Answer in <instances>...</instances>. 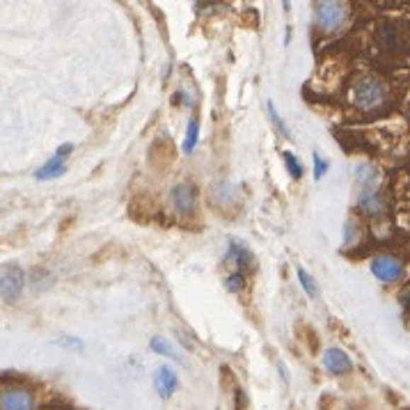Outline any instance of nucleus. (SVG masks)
<instances>
[{"instance_id":"f257e3e1","label":"nucleus","mask_w":410,"mask_h":410,"mask_svg":"<svg viewBox=\"0 0 410 410\" xmlns=\"http://www.w3.org/2000/svg\"><path fill=\"white\" fill-rule=\"evenodd\" d=\"M385 99V87L374 76L360 78L353 87V101L360 110H374Z\"/></svg>"},{"instance_id":"f03ea898","label":"nucleus","mask_w":410,"mask_h":410,"mask_svg":"<svg viewBox=\"0 0 410 410\" xmlns=\"http://www.w3.org/2000/svg\"><path fill=\"white\" fill-rule=\"evenodd\" d=\"M314 9H317V23L324 33H335L346 21L344 3H317Z\"/></svg>"},{"instance_id":"7ed1b4c3","label":"nucleus","mask_w":410,"mask_h":410,"mask_svg":"<svg viewBox=\"0 0 410 410\" xmlns=\"http://www.w3.org/2000/svg\"><path fill=\"white\" fill-rule=\"evenodd\" d=\"M23 282H25V275L18 266H9L7 271H3L0 273V298L5 300L18 298V294L23 291Z\"/></svg>"},{"instance_id":"20e7f679","label":"nucleus","mask_w":410,"mask_h":410,"mask_svg":"<svg viewBox=\"0 0 410 410\" xmlns=\"http://www.w3.org/2000/svg\"><path fill=\"white\" fill-rule=\"evenodd\" d=\"M0 410H33V394L23 387H7L0 392Z\"/></svg>"},{"instance_id":"39448f33","label":"nucleus","mask_w":410,"mask_h":410,"mask_svg":"<svg viewBox=\"0 0 410 410\" xmlns=\"http://www.w3.org/2000/svg\"><path fill=\"white\" fill-rule=\"evenodd\" d=\"M372 273L380 282H397L402 275V263L389 255H378L372 259Z\"/></svg>"},{"instance_id":"423d86ee","label":"nucleus","mask_w":410,"mask_h":410,"mask_svg":"<svg viewBox=\"0 0 410 410\" xmlns=\"http://www.w3.org/2000/svg\"><path fill=\"white\" fill-rule=\"evenodd\" d=\"M172 204L181 216H188L195 211V188L190 183H177L172 188Z\"/></svg>"},{"instance_id":"0eeeda50","label":"nucleus","mask_w":410,"mask_h":410,"mask_svg":"<svg viewBox=\"0 0 410 410\" xmlns=\"http://www.w3.org/2000/svg\"><path fill=\"white\" fill-rule=\"evenodd\" d=\"M177 374L172 372L170 367H159L156 369V376H154V387L159 392L161 399H170L174 392H177Z\"/></svg>"},{"instance_id":"6e6552de","label":"nucleus","mask_w":410,"mask_h":410,"mask_svg":"<svg viewBox=\"0 0 410 410\" xmlns=\"http://www.w3.org/2000/svg\"><path fill=\"white\" fill-rule=\"evenodd\" d=\"M324 367L330 374L341 376V374H348L353 365H351V358L344 353V351L335 346V348H328L324 353Z\"/></svg>"},{"instance_id":"1a4fd4ad","label":"nucleus","mask_w":410,"mask_h":410,"mask_svg":"<svg viewBox=\"0 0 410 410\" xmlns=\"http://www.w3.org/2000/svg\"><path fill=\"white\" fill-rule=\"evenodd\" d=\"M227 259L229 263H234L239 271H248L255 266V257H252V252L246 248V246H241L239 241H232V246H229V252H227Z\"/></svg>"},{"instance_id":"9d476101","label":"nucleus","mask_w":410,"mask_h":410,"mask_svg":"<svg viewBox=\"0 0 410 410\" xmlns=\"http://www.w3.org/2000/svg\"><path fill=\"white\" fill-rule=\"evenodd\" d=\"M355 177H358L360 195H363V193H374L376 183H378V179H376L378 174H376V170L372 168V165H367V163L358 165V170H355Z\"/></svg>"},{"instance_id":"9b49d317","label":"nucleus","mask_w":410,"mask_h":410,"mask_svg":"<svg viewBox=\"0 0 410 410\" xmlns=\"http://www.w3.org/2000/svg\"><path fill=\"white\" fill-rule=\"evenodd\" d=\"M64 172V159H60V156H55V159L46 161L42 168H39L35 172V179L44 181V179H53V177H60V174Z\"/></svg>"},{"instance_id":"f8f14e48","label":"nucleus","mask_w":410,"mask_h":410,"mask_svg":"<svg viewBox=\"0 0 410 410\" xmlns=\"http://www.w3.org/2000/svg\"><path fill=\"white\" fill-rule=\"evenodd\" d=\"M296 275H298V282H300V287H302V291L309 296V298H317L319 296V287H317V282H314V278L309 275V273L302 268V266H298L296 268Z\"/></svg>"},{"instance_id":"ddd939ff","label":"nucleus","mask_w":410,"mask_h":410,"mask_svg":"<svg viewBox=\"0 0 410 410\" xmlns=\"http://www.w3.org/2000/svg\"><path fill=\"white\" fill-rule=\"evenodd\" d=\"M198 138H200V124H198V120H190L188 129H186V138H183V152L190 154L195 147H198Z\"/></svg>"},{"instance_id":"4468645a","label":"nucleus","mask_w":410,"mask_h":410,"mask_svg":"<svg viewBox=\"0 0 410 410\" xmlns=\"http://www.w3.org/2000/svg\"><path fill=\"white\" fill-rule=\"evenodd\" d=\"M358 202H360V209H365L367 213H378L383 209V204H380V198L376 193H363Z\"/></svg>"},{"instance_id":"2eb2a0df","label":"nucleus","mask_w":410,"mask_h":410,"mask_svg":"<svg viewBox=\"0 0 410 410\" xmlns=\"http://www.w3.org/2000/svg\"><path fill=\"white\" fill-rule=\"evenodd\" d=\"M152 351L154 353H161V355H165V358H174V360H179V355L174 353V348H172V344L165 337H154L152 339Z\"/></svg>"},{"instance_id":"dca6fc26","label":"nucleus","mask_w":410,"mask_h":410,"mask_svg":"<svg viewBox=\"0 0 410 410\" xmlns=\"http://www.w3.org/2000/svg\"><path fill=\"white\" fill-rule=\"evenodd\" d=\"M282 159H285V165H287V170H289L291 177L300 179L302 177V165H300V161L296 159V156L291 154V152H285V154H282Z\"/></svg>"},{"instance_id":"f3484780","label":"nucleus","mask_w":410,"mask_h":410,"mask_svg":"<svg viewBox=\"0 0 410 410\" xmlns=\"http://www.w3.org/2000/svg\"><path fill=\"white\" fill-rule=\"evenodd\" d=\"M266 108H268V115H271V120H273V122H275V126H278V131H280V133H285V138H291V131L287 129V124H285V122H282V120H280V117H278V113H275V106H273V101H268V106H266Z\"/></svg>"},{"instance_id":"a211bd4d","label":"nucleus","mask_w":410,"mask_h":410,"mask_svg":"<svg viewBox=\"0 0 410 410\" xmlns=\"http://www.w3.org/2000/svg\"><path fill=\"white\" fill-rule=\"evenodd\" d=\"M224 285H227L229 291H234V294H237V291H241L243 285H246V280H243L241 273H232V275H229L227 280H224Z\"/></svg>"},{"instance_id":"6ab92c4d","label":"nucleus","mask_w":410,"mask_h":410,"mask_svg":"<svg viewBox=\"0 0 410 410\" xmlns=\"http://www.w3.org/2000/svg\"><path fill=\"white\" fill-rule=\"evenodd\" d=\"M328 172V163L314 152V179H324Z\"/></svg>"}]
</instances>
